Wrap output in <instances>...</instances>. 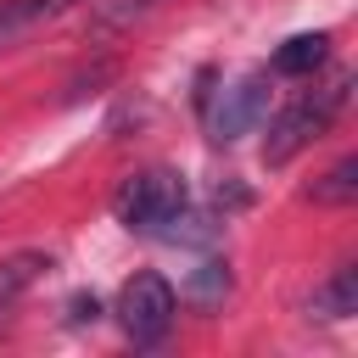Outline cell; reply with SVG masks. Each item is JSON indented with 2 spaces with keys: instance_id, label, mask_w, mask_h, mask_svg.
Returning <instances> with one entry per match:
<instances>
[{
  "instance_id": "6da1fadb",
  "label": "cell",
  "mask_w": 358,
  "mask_h": 358,
  "mask_svg": "<svg viewBox=\"0 0 358 358\" xmlns=\"http://www.w3.org/2000/svg\"><path fill=\"white\" fill-rule=\"evenodd\" d=\"M347 90H352V78L347 73H336L330 84H313V90H296L274 117H268V140H263V162L268 168H285L302 145H313V140H324L330 134V123L341 117V106H347Z\"/></svg>"
},
{
  "instance_id": "7a4b0ae2",
  "label": "cell",
  "mask_w": 358,
  "mask_h": 358,
  "mask_svg": "<svg viewBox=\"0 0 358 358\" xmlns=\"http://www.w3.org/2000/svg\"><path fill=\"white\" fill-rule=\"evenodd\" d=\"M179 207H190V190H185V173H173V168H140L112 190L117 224H129L140 235H162V224Z\"/></svg>"
},
{
  "instance_id": "3957f363",
  "label": "cell",
  "mask_w": 358,
  "mask_h": 358,
  "mask_svg": "<svg viewBox=\"0 0 358 358\" xmlns=\"http://www.w3.org/2000/svg\"><path fill=\"white\" fill-rule=\"evenodd\" d=\"M173 313H179V296H173V285H168L162 274H151V268H140V274L117 291V324H123V336H129L134 347L162 341V336L173 330Z\"/></svg>"
},
{
  "instance_id": "277c9868",
  "label": "cell",
  "mask_w": 358,
  "mask_h": 358,
  "mask_svg": "<svg viewBox=\"0 0 358 358\" xmlns=\"http://www.w3.org/2000/svg\"><path fill=\"white\" fill-rule=\"evenodd\" d=\"M263 112H268V73L252 67V73H241V78H229V84L218 90L207 129H213L218 145H235V140H246V134L263 123Z\"/></svg>"
},
{
  "instance_id": "5b68a950",
  "label": "cell",
  "mask_w": 358,
  "mask_h": 358,
  "mask_svg": "<svg viewBox=\"0 0 358 358\" xmlns=\"http://www.w3.org/2000/svg\"><path fill=\"white\" fill-rule=\"evenodd\" d=\"M330 62V34L324 28H313V34H291L280 50H274V73H285V78H313L319 67Z\"/></svg>"
},
{
  "instance_id": "8992f818",
  "label": "cell",
  "mask_w": 358,
  "mask_h": 358,
  "mask_svg": "<svg viewBox=\"0 0 358 358\" xmlns=\"http://www.w3.org/2000/svg\"><path fill=\"white\" fill-rule=\"evenodd\" d=\"M352 313H358V263H341L308 296V319H352Z\"/></svg>"
},
{
  "instance_id": "52a82bcc",
  "label": "cell",
  "mask_w": 358,
  "mask_h": 358,
  "mask_svg": "<svg viewBox=\"0 0 358 358\" xmlns=\"http://www.w3.org/2000/svg\"><path fill=\"white\" fill-rule=\"evenodd\" d=\"M45 268H50V252H11V257H0V313H6Z\"/></svg>"
},
{
  "instance_id": "ba28073f",
  "label": "cell",
  "mask_w": 358,
  "mask_h": 358,
  "mask_svg": "<svg viewBox=\"0 0 358 358\" xmlns=\"http://www.w3.org/2000/svg\"><path fill=\"white\" fill-rule=\"evenodd\" d=\"M308 196H313L319 207H347V201L358 196V157H341L330 173H319Z\"/></svg>"
},
{
  "instance_id": "9c48e42d",
  "label": "cell",
  "mask_w": 358,
  "mask_h": 358,
  "mask_svg": "<svg viewBox=\"0 0 358 358\" xmlns=\"http://www.w3.org/2000/svg\"><path fill=\"white\" fill-rule=\"evenodd\" d=\"M185 296H190V302H201V308H218V302L229 296V263H201V268L190 274Z\"/></svg>"
},
{
  "instance_id": "30bf717a",
  "label": "cell",
  "mask_w": 358,
  "mask_h": 358,
  "mask_svg": "<svg viewBox=\"0 0 358 358\" xmlns=\"http://www.w3.org/2000/svg\"><path fill=\"white\" fill-rule=\"evenodd\" d=\"M95 313H101L95 296H73V319H95Z\"/></svg>"
},
{
  "instance_id": "8fae6325",
  "label": "cell",
  "mask_w": 358,
  "mask_h": 358,
  "mask_svg": "<svg viewBox=\"0 0 358 358\" xmlns=\"http://www.w3.org/2000/svg\"><path fill=\"white\" fill-rule=\"evenodd\" d=\"M0 45H11V39H6V28H0Z\"/></svg>"
}]
</instances>
